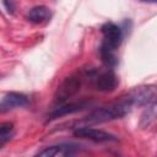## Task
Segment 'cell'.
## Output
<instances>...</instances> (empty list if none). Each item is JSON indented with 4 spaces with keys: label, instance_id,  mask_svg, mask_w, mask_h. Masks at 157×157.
Returning <instances> with one entry per match:
<instances>
[{
    "label": "cell",
    "instance_id": "cell-1",
    "mask_svg": "<svg viewBox=\"0 0 157 157\" xmlns=\"http://www.w3.org/2000/svg\"><path fill=\"white\" fill-rule=\"evenodd\" d=\"M132 108L131 102L128 99V97H123L120 101L99 107L91 112L87 117H85L80 124H99V123H105L109 120L119 119L126 115Z\"/></svg>",
    "mask_w": 157,
    "mask_h": 157
},
{
    "label": "cell",
    "instance_id": "cell-2",
    "mask_svg": "<svg viewBox=\"0 0 157 157\" xmlns=\"http://www.w3.org/2000/svg\"><path fill=\"white\" fill-rule=\"evenodd\" d=\"M126 97L131 102L132 107L134 105H139V107L148 105V104L153 103L156 99V88H155V86L136 87L135 90L129 92Z\"/></svg>",
    "mask_w": 157,
    "mask_h": 157
},
{
    "label": "cell",
    "instance_id": "cell-3",
    "mask_svg": "<svg viewBox=\"0 0 157 157\" xmlns=\"http://www.w3.org/2000/svg\"><path fill=\"white\" fill-rule=\"evenodd\" d=\"M80 86H81V81L78 77H76V76L66 77L59 85V87L55 92V102H58V103L66 102L67 98L72 97L74 94H76L78 92Z\"/></svg>",
    "mask_w": 157,
    "mask_h": 157
},
{
    "label": "cell",
    "instance_id": "cell-4",
    "mask_svg": "<svg viewBox=\"0 0 157 157\" xmlns=\"http://www.w3.org/2000/svg\"><path fill=\"white\" fill-rule=\"evenodd\" d=\"M74 135L80 139H87L94 142H107V141H117V137L107 131L93 129V128H87V126H81L77 128L74 131Z\"/></svg>",
    "mask_w": 157,
    "mask_h": 157
},
{
    "label": "cell",
    "instance_id": "cell-5",
    "mask_svg": "<svg viewBox=\"0 0 157 157\" xmlns=\"http://www.w3.org/2000/svg\"><path fill=\"white\" fill-rule=\"evenodd\" d=\"M78 145L75 144H59V145H54V146H49L45 147L44 150L39 151L37 153V156H42V157H69V156H74L80 151Z\"/></svg>",
    "mask_w": 157,
    "mask_h": 157
},
{
    "label": "cell",
    "instance_id": "cell-6",
    "mask_svg": "<svg viewBox=\"0 0 157 157\" xmlns=\"http://www.w3.org/2000/svg\"><path fill=\"white\" fill-rule=\"evenodd\" d=\"M103 36H104V40L103 43L113 49H117L123 39V34H121V29L119 26H117L115 23L112 22H107L102 26L101 28Z\"/></svg>",
    "mask_w": 157,
    "mask_h": 157
},
{
    "label": "cell",
    "instance_id": "cell-7",
    "mask_svg": "<svg viewBox=\"0 0 157 157\" xmlns=\"http://www.w3.org/2000/svg\"><path fill=\"white\" fill-rule=\"evenodd\" d=\"M28 103V98L18 92H9L0 99V113H6L15 108L23 107Z\"/></svg>",
    "mask_w": 157,
    "mask_h": 157
},
{
    "label": "cell",
    "instance_id": "cell-8",
    "mask_svg": "<svg viewBox=\"0 0 157 157\" xmlns=\"http://www.w3.org/2000/svg\"><path fill=\"white\" fill-rule=\"evenodd\" d=\"M94 83H96V88L101 92H112L117 88L118 86V78L115 76V74L110 70L104 71L102 74H99L98 76L94 77Z\"/></svg>",
    "mask_w": 157,
    "mask_h": 157
},
{
    "label": "cell",
    "instance_id": "cell-9",
    "mask_svg": "<svg viewBox=\"0 0 157 157\" xmlns=\"http://www.w3.org/2000/svg\"><path fill=\"white\" fill-rule=\"evenodd\" d=\"M87 103H83V102H80V103H65L58 108H55L50 114H49V118L48 120H54V119H58L60 117H64V115H67V114H72V113H76L81 109H83L86 107Z\"/></svg>",
    "mask_w": 157,
    "mask_h": 157
},
{
    "label": "cell",
    "instance_id": "cell-10",
    "mask_svg": "<svg viewBox=\"0 0 157 157\" xmlns=\"http://www.w3.org/2000/svg\"><path fill=\"white\" fill-rule=\"evenodd\" d=\"M49 18H50V10L43 5L31 9L27 13V20L33 23H42Z\"/></svg>",
    "mask_w": 157,
    "mask_h": 157
},
{
    "label": "cell",
    "instance_id": "cell-11",
    "mask_svg": "<svg viewBox=\"0 0 157 157\" xmlns=\"http://www.w3.org/2000/svg\"><path fill=\"white\" fill-rule=\"evenodd\" d=\"M114 52H115V49H113V48L105 45L104 43H102L101 50H99L101 58H102V61H103L107 66H109V67H113V66H115V65L118 64V59H117Z\"/></svg>",
    "mask_w": 157,
    "mask_h": 157
},
{
    "label": "cell",
    "instance_id": "cell-12",
    "mask_svg": "<svg viewBox=\"0 0 157 157\" xmlns=\"http://www.w3.org/2000/svg\"><path fill=\"white\" fill-rule=\"evenodd\" d=\"M155 120H156V103L153 102V103L147 105V109L141 115L140 125H141V128L147 129L155 124Z\"/></svg>",
    "mask_w": 157,
    "mask_h": 157
},
{
    "label": "cell",
    "instance_id": "cell-13",
    "mask_svg": "<svg viewBox=\"0 0 157 157\" xmlns=\"http://www.w3.org/2000/svg\"><path fill=\"white\" fill-rule=\"evenodd\" d=\"M12 130V123H0V148L11 139Z\"/></svg>",
    "mask_w": 157,
    "mask_h": 157
},
{
    "label": "cell",
    "instance_id": "cell-14",
    "mask_svg": "<svg viewBox=\"0 0 157 157\" xmlns=\"http://www.w3.org/2000/svg\"><path fill=\"white\" fill-rule=\"evenodd\" d=\"M141 1H145V2H152V4H155L157 0H141Z\"/></svg>",
    "mask_w": 157,
    "mask_h": 157
}]
</instances>
